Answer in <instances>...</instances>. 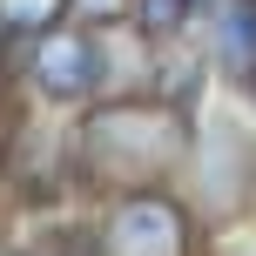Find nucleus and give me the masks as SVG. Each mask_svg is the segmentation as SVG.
<instances>
[{"instance_id": "1", "label": "nucleus", "mask_w": 256, "mask_h": 256, "mask_svg": "<svg viewBox=\"0 0 256 256\" xmlns=\"http://www.w3.org/2000/svg\"><path fill=\"white\" fill-rule=\"evenodd\" d=\"M189 128L196 115L176 108L155 88H115L102 102L74 108L61 128V182L74 196H122L176 182L189 162Z\"/></svg>"}, {"instance_id": "2", "label": "nucleus", "mask_w": 256, "mask_h": 256, "mask_svg": "<svg viewBox=\"0 0 256 256\" xmlns=\"http://www.w3.org/2000/svg\"><path fill=\"white\" fill-rule=\"evenodd\" d=\"M128 27H88V20H61L48 27V34L20 40L14 48V81H20V94L34 108H54V115H74V108L102 102V94L115 88H135V81L122 74L115 48H122Z\"/></svg>"}, {"instance_id": "3", "label": "nucleus", "mask_w": 256, "mask_h": 256, "mask_svg": "<svg viewBox=\"0 0 256 256\" xmlns=\"http://www.w3.org/2000/svg\"><path fill=\"white\" fill-rule=\"evenodd\" d=\"M176 189L202 216L209 236H230L256 209V128L236 108H196L189 128V162H182Z\"/></svg>"}, {"instance_id": "4", "label": "nucleus", "mask_w": 256, "mask_h": 256, "mask_svg": "<svg viewBox=\"0 0 256 256\" xmlns=\"http://www.w3.org/2000/svg\"><path fill=\"white\" fill-rule=\"evenodd\" d=\"M88 222H94V250L102 256H209V230L176 182L102 196Z\"/></svg>"}, {"instance_id": "5", "label": "nucleus", "mask_w": 256, "mask_h": 256, "mask_svg": "<svg viewBox=\"0 0 256 256\" xmlns=\"http://www.w3.org/2000/svg\"><path fill=\"white\" fill-rule=\"evenodd\" d=\"M196 48H202L209 74L243 94L256 81V0H216L196 20Z\"/></svg>"}, {"instance_id": "6", "label": "nucleus", "mask_w": 256, "mask_h": 256, "mask_svg": "<svg viewBox=\"0 0 256 256\" xmlns=\"http://www.w3.org/2000/svg\"><path fill=\"white\" fill-rule=\"evenodd\" d=\"M202 20V0H128V34L148 40V48H176L196 34Z\"/></svg>"}, {"instance_id": "7", "label": "nucleus", "mask_w": 256, "mask_h": 256, "mask_svg": "<svg viewBox=\"0 0 256 256\" xmlns=\"http://www.w3.org/2000/svg\"><path fill=\"white\" fill-rule=\"evenodd\" d=\"M61 20H74L68 0H0V40H7V48L48 34V27H61Z\"/></svg>"}, {"instance_id": "8", "label": "nucleus", "mask_w": 256, "mask_h": 256, "mask_svg": "<svg viewBox=\"0 0 256 256\" xmlns=\"http://www.w3.org/2000/svg\"><path fill=\"white\" fill-rule=\"evenodd\" d=\"M20 142H27V94H20V81H14V68H0V189L14 182Z\"/></svg>"}, {"instance_id": "9", "label": "nucleus", "mask_w": 256, "mask_h": 256, "mask_svg": "<svg viewBox=\"0 0 256 256\" xmlns=\"http://www.w3.org/2000/svg\"><path fill=\"white\" fill-rule=\"evenodd\" d=\"M74 7V20H88V27H128V0H68Z\"/></svg>"}, {"instance_id": "10", "label": "nucleus", "mask_w": 256, "mask_h": 256, "mask_svg": "<svg viewBox=\"0 0 256 256\" xmlns=\"http://www.w3.org/2000/svg\"><path fill=\"white\" fill-rule=\"evenodd\" d=\"M0 256H34V250H27V243H0Z\"/></svg>"}, {"instance_id": "11", "label": "nucleus", "mask_w": 256, "mask_h": 256, "mask_svg": "<svg viewBox=\"0 0 256 256\" xmlns=\"http://www.w3.org/2000/svg\"><path fill=\"white\" fill-rule=\"evenodd\" d=\"M243 94H250V108H256V81H250V88H243Z\"/></svg>"}]
</instances>
